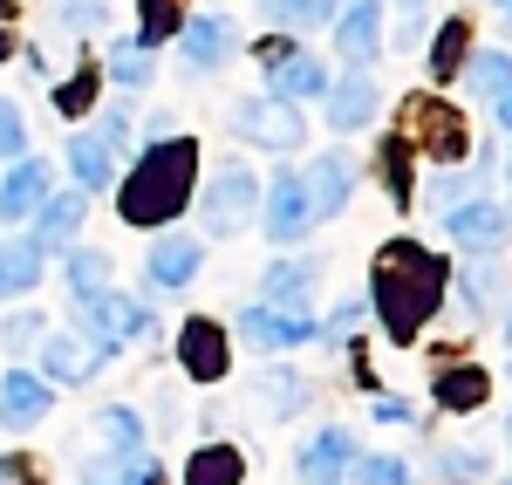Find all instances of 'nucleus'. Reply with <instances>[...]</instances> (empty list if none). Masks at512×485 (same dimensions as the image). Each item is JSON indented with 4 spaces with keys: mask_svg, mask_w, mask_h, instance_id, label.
Returning <instances> with one entry per match:
<instances>
[{
    "mask_svg": "<svg viewBox=\"0 0 512 485\" xmlns=\"http://www.w3.org/2000/svg\"><path fill=\"white\" fill-rule=\"evenodd\" d=\"M444 308V260L424 240H390L376 253V315L396 342H417V328Z\"/></svg>",
    "mask_w": 512,
    "mask_h": 485,
    "instance_id": "1",
    "label": "nucleus"
},
{
    "mask_svg": "<svg viewBox=\"0 0 512 485\" xmlns=\"http://www.w3.org/2000/svg\"><path fill=\"white\" fill-rule=\"evenodd\" d=\"M192 185H198V144L192 137H164L144 151V164L123 178V219L130 226H171L185 205H192Z\"/></svg>",
    "mask_w": 512,
    "mask_h": 485,
    "instance_id": "2",
    "label": "nucleus"
},
{
    "mask_svg": "<svg viewBox=\"0 0 512 485\" xmlns=\"http://www.w3.org/2000/svg\"><path fill=\"white\" fill-rule=\"evenodd\" d=\"M253 212H260V178L253 171H239V164H219L212 178H205V205H198V219H205V233H239V226H253Z\"/></svg>",
    "mask_w": 512,
    "mask_h": 485,
    "instance_id": "3",
    "label": "nucleus"
},
{
    "mask_svg": "<svg viewBox=\"0 0 512 485\" xmlns=\"http://www.w3.org/2000/svg\"><path fill=\"white\" fill-rule=\"evenodd\" d=\"M403 144H424L431 158L458 164L465 151H472V130H465V117H458L451 103H431V96H410V103H403Z\"/></svg>",
    "mask_w": 512,
    "mask_h": 485,
    "instance_id": "4",
    "label": "nucleus"
},
{
    "mask_svg": "<svg viewBox=\"0 0 512 485\" xmlns=\"http://www.w3.org/2000/svg\"><path fill=\"white\" fill-rule=\"evenodd\" d=\"M260 233L274 246H294L301 233H315V205H308V185L294 178V171H280L274 185H267V199H260Z\"/></svg>",
    "mask_w": 512,
    "mask_h": 485,
    "instance_id": "5",
    "label": "nucleus"
},
{
    "mask_svg": "<svg viewBox=\"0 0 512 485\" xmlns=\"http://www.w3.org/2000/svg\"><path fill=\"white\" fill-rule=\"evenodd\" d=\"M82 328H89V335H103V342H137V335H158L151 308H144V301H123V294H110V287L82 294Z\"/></svg>",
    "mask_w": 512,
    "mask_h": 485,
    "instance_id": "6",
    "label": "nucleus"
},
{
    "mask_svg": "<svg viewBox=\"0 0 512 485\" xmlns=\"http://www.w3.org/2000/svg\"><path fill=\"white\" fill-rule=\"evenodd\" d=\"M233 130L246 137V144H267V151H294L301 137H308V123L294 117L287 103H260V96H246V103H233Z\"/></svg>",
    "mask_w": 512,
    "mask_h": 485,
    "instance_id": "7",
    "label": "nucleus"
},
{
    "mask_svg": "<svg viewBox=\"0 0 512 485\" xmlns=\"http://www.w3.org/2000/svg\"><path fill=\"white\" fill-rule=\"evenodd\" d=\"M444 233L465 246V253H499L506 233H512V219H506V205H492V199H465V205H451Z\"/></svg>",
    "mask_w": 512,
    "mask_h": 485,
    "instance_id": "8",
    "label": "nucleus"
},
{
    "mask_svg": "<svg viewBox=\"0 0 512 485\" xmlns=\"http://www.w3.org/2000/svg\"><path fill=\"white\" fill-rule=\"evenodd\" d=\"M103 363H110V342H96V335H48L41 342V376L48 383H82Z\"/></svg>",
    "mask_w": 512,
    "mask_h": 485,
    "instance_id": "9",
    "label": "nucleus"
},
{
    "mask_svg": "<svg viewBox=\"0 0 512 485\" xmlns=\"http://www.w3.org/2000/svg\"><path fill=\"white\" fill-rule=\"evenodd\" d=\"M239 335H246L253 349H294V342H315L321 328H315V315H287V308L253 301V308L239 315Z\"/></svg>",
    "mask_w": 512,
    "mask_h": 485,
    "instance_id": "10",
    "label": "nucleus"
},
{
    "mask_svg": "<svg viewBox=\"0 0 512 485\" xmlns=\"http://www.w3.org/2000/svg\"><path fill=\"white\" fill-rule=\"evenodd\" d=\"M267 82H274L280 103H315V96H328V69H321L308 48H274Z\"/></svg>",
    "mask_w": 512,
    "mask_h": 485,
    "instance_id": "11",
    "label": "nucleus"
},
{
    "mask_svg": "<svg viewBox=\"0 0 512 485\" xmlns=\"http://www.w3.org/2000/svg\"><path fill=\"white\" fill-rule=\"evenodd\" d=\"M178 363H185V376H192V383H219V376H226V363H233V356H226V335L205 322V315H192V322H185V335H178Z\"/></svg>",
    "mask_w": 512,
    "mask_h": 485,
    "instance_id": "12",
    "label": "nucleus"
},
{
    "mask_svg": "<svg viewBox=\"0 0 512 485\" xmlns=\"http://www.w3.org/2000/svg\"><path fill=\"white\" fill-rule=\"evenodd\" d=\"M48 404H55V390H48L41 376H28V369H7V376H0V424H7V431L41 424Z\"/></svg>",
    "mask_w": 512,
    "mask_h": 485,
    "instance_id": "13",
    "label": "nucleus"
},
{
    "mask_svg": "<svg viewBox=\"0 0 512 485\" xmlns=\"http://www.w3.org/2000/svg\"><path fill=\"white\" fill-rule=\"evenodd\" d=\"M198 260H205V246H198L192 233H164V240L151 246V260H144V281L151 287H192Z\"/></svg>",
    "mask_w": 512,
    "mask_h": 485,
    "instance_id": "14",
    "label": "nucleus"
},
{
    "mask_svg": "<svg viewBox=\"0 0 512 485\" xmlns=\"http://www.w3.org/2000/svg\"><path fill=\"white\" fill-rule=\"evenodd\" d=\"M301 185H308L315 219H335V212L349 205V192H355V164L342 158V151H321V158H315V178H301Z\"/></svg>",
    "mask_w": 512,
    "mask_h": 485,
    "instance_id": "15",
    "label": "nucleus"
},
{
    "mask_svg": "<svg viewBox=\"0 0 512 485\" xmlns=\"http://www.w3.org/2000/svg\"><path fill=\"white\" fill-rule=\"evenodd\" d=\"M28 219H35V253L41 260H48V253H62V246H76V226H82V199L76 192H69V199H41L35 212H28Z\"/></svg>",
    "mask_w": 512,
    "mask_h": 485,
    "instance_id": "16",
    "label": "nucleus"
},
{
    "mask_svg": "<svg viewBox=\"0 0 512 485\" xmlns=\"http://www.w3.org/2000/svg\"><path fill=\"white\" fill-rule=\"evenodd\" d=\"M376 110V76L369 69H349L342 82H328V123L335 130H362Z\"/></svg>",
    "mask_w": 512,
    "mask_h": 485,
    "instance_id": "17",
    "label": "nucleus"
},
{
    "mask_svg": "<svg viewBox=\"0 0 512 485\" xmlns=\"http://www.w3.org/2000/svg\"><path fill=\"white\" fill-rule=\"evenodd\" d=\"M335 35H342V62L369 69V62H376V48H383V7H376V0H355Z\"/></svg>",
    "mask_w": 512,
    "mask_h": 485,
    "instance_id": "18",
    "label": "nucleus"
},
{
    "mask_svg": "<svg viewBox=\"0 0 512 485\" xmlns=\"http://www.w3.org/2000/svg\"><path fill=\"white\" fill-rule=\"evenodd\" d=\"M178 41H185V62H192V69H219V62L233 55V21H219V14L178 21Z\"/></svg>",
    "mask_w": 512,
    "mask_h": 485,
    "instance_id": "19",
    "label": "nucleus"
},
{
    "mask_svg": "<svg viewBox=\"0 0 512 485\" xmlns=\"http://www.w3.org/2000/svg\"><path fill=\"white\" fill-rule=\"evenodd\" d=\"M349 465H355V438H349V431H321L315 445L301 451V479H308V485H335Z\"/></svg>",
    "mask_w": 512,
    "mask_h": 485,
    "instance_id": "20",
    "label": "nucleus"
},
{
    "mask_svg": "<svg viewBox=\"0 0 512 485\" xmlns=\"http://www.w3.org/2000/svg\"><path fill=\"white\" fill-rule=\"evenodd\" d=\"M41 199H48V164L21 158L14 171H7V185H0V212H7V219H28Z\"/></svg>",
    "mask_w": 512,
    "mask_h": 485,
    "instance_id": "21",
    "label": "nucleus"
},
{
    "mask_svg": "<svg viewBox=\"0 0 512 485\" xmlns=\"http://www.w3.org/2000/svg\"><path fill=\"white\" fill-rule=\"evenodd\" d=\"M82 485H158V465L137 451H110V458H89L82 465Z\"/></svg>",
    "mask_w": 512,
    "mask_h": 485,
    "instance_id": "22",
    "label": "nucleus"
},
{
    "mask_svg": "<svg viewBox=\"0 0 512 485\" xmlns=\"http://www.w3.org/2000/svg\"><path fill=\"white\" fill-rule=\"evenodd\" d=\"M267 308H287V315H315V267H294L280 260L267 274Z\"/></svg>",
    "mask_w": 512,
    "mask_h": 485,
    "instance_id": "23",
    "label": "nucleus"
},
{
    "mask_svg": "<svg viewBox=\"0 0 512 485\" xmlns=\"http://www.w3.org/2000/svg\"><path fill=\"white\" fill-rule=\"evenodd\" d=\"M69 164H76V178L89 185V192H103V185H110V171H117V144L76 130V137H69Z\"/></svg>",
    "mask_w": 512,
    "mask_h": 485,
    "instance_id": "24",
    "label": "nucleus"
},
{
    "mask_svg": "<svg viewBox=\"0 0 512 485\" xmlns=\"http://www.w3.org/2000/svg\"><path fill=\"white\" fill-rule=\"evenodd\" d=\"M239 479H246V458H239L233 445H205L192 465H185V485H239Z\"/></svg>",
    "mask_w": 512,
    "mask_h": 485,
    "instance_id": "25",
    "label": "nucleus"
},
{
    "mask_svg": "<svg viewBox=\"0 0 512 485\" xmlns=\"http://www.w3.org/2000/svg\"><path fill=\"white\" fill-rule=\"evenodd\" d=\"M465 48H472V21H444L437 41H431V76L451 82L458 69H465Z\"/></svg>",
    "mask_w": 512,
    "mask_h": 485,
    "instance_id": "26",
    "label": "nucleus"
},
{
    "mask_svg": "<svg viewBox=\"0 0 512 485\" xmlns=\"http://www.w3.org/2000/svg\"><path fill=\"white\" fill-rule=\"evenodd\" d=\"M35 281H41V253L35 246H0V301L28 294Z\"/></svg>",
    "mask_w": 512,
    "mask_h": 485,
    "instance_id": "27",
    "label": "nucleus"
},
{
    "mask_svg": "<svg viewBox=\"0 0 512 485\" xmlns=\"http://www.w3.org/2000/svg\"><path fill=\"white\" fill-rule=\"evenodd\" d=\"M485 404V369H444L437 376V410H478Z\"/></svg>",
    "mask_w": 512,
    "mask_h": 485,
    "instance_id": "28",
    "label": "nucleus"
},
{
    "mask_svg": "<svg viewBox=\"0 0 512 485\" xmlns=\"http://www.w3.org/2000/svg\"><path fill=\"white\" fill-rule=\"evenodd\" d=\"M458 76L472 82L478 96H492V103H499V96L512 89V55H506V48H485V55H478L472 69H458Z\"/></svg>",
    "mask_w": 512,
    "mask_h": 485,
    "instance_id": "29",
    "label": "nucleus"
},
{
    "mask_svg": "<svg viewBox=\"0 0 512 485\" xmlns=\"http://www.w3.org/2000/svg\"><path fill=\"white\" fill-rule=\"evenodd\" d=\"M178 21H185V0H137V41H144V48H158L164 35H178Z\"/></svg>",
    "mask_w": 512,
    "mask_h": 485,
    "instance_id": "30",
    "label": "nucleus"
},
{
    "mask_svg": "<svg viewBox=\"0 0 512 485\" xmlns=\"http://www.w3.org/2000/svg\"><path fill=\"white\" fill-rule=\"evenodd\" d=\"M96 287H110V253H89V246H76L69 253V294H96Z\"/></svg>",
    "mask_w": 512,
    "mask_h": 485,
    "instance_id": "31",
    "label": "nucleus"
},
{
    "mask_svg": "<svg viewBox=\"0 0 512 485\" xmlns=\"http://www.w3.org/2000/svg\"><path fill=\"white\" fill-rule=\"evenodd\" d=\"M465 308H472V315H492V308H499V267L478 260V253H472V267H465Z\"/></svg>",
    "mask_w": 512,
    "mask_h": 485,
    "instance_id": "32",
    "label": "nucleus"
},
{
    "mask_svg": "<svg viewBox=\"0 0 512 485\" xmlns=\"http://www.w3.org/2000/svg\"><path fill=\"white\" fill-rule=\"evenodd\" d=\"M267 21H280V28H308V35H315V28L335 21V0H280Z\"/></svg>",
    "mask_w": 512,
    "mask_h": 485,
    "instance_id": "33",
    "label": "nucleus"
},
{
    "mask_svg": "<svg viewBox=\"0 0 512 485\" xmlns=\"http://www.w3.org/2000/svg\"><path fill=\"white\" fill-rule=\"evenodd\" d=\"M383 185H390L396 205L417 199V185H410V144H403V137H390V144H383Z\"/></svg>",
    "mask_w": 512,
    "mask_h": 485,
    "instance_id": "34",
    "label": "nucleus"
},
{
    "mask_svg": "<svg viewBox=\"0 0 512 485\" xmlns=\"http://www.w3.org/2000/svg\"><path fill=\"white\" fill-rule=\"evenodd\" d=\"M96 438H103L110 451H137L144 445V424H137L130 410H96Z\"/></svg>",
    "mask_w": 512,
    "mask_h": 485,
    "instance_id": "35",
    "label": "nucleus"
},
{
    "mask_svg": "<svg viewBox=\"0 0 512 485\" xmlns=\"http://www.w3.org/2000/svg\"><path fill=\"white\" fill-rule=\"evenodd\" d=\"M89 96H96V62H82L76 76L55 89V110H62V117H82V110H89Z\"/></svg>",
    "mask_w": 512,
    "mask_h": 485,
    "instance_id": "36",
    "label": "nucleus"
},
{
    "mask_svg": "<svg viewBox=\"0 0 512 485\" xmlns=\"http://www.w3.org/2000/svg\"><path fill=\"white\" fill-rule=\"evenodd\" d=\"M260 390H267V410H274V417H294V410H301V397H308V383H301V376H287V369H274Z\"/></svg>",
    "mask_w": 512,
    "mask_h": 485,
    "instance_id": "37",
    "label": "nucleus"
},
{
    "mask_svg": "<svg viewBox=\"0 0 512 485\" xmlns=\"http://www.w3.org/2000/svg\"><path fill=\"white\" fill-rule=\"evenodd\" d=\"M110 76L117 82H151V48H144V41H123L117 55H110Z\"/></svg>",
    "mask_w": 512,
    "mask_h": 485,
    "instance_id": "38",
    "label": "nucleus"
},
{
    "mask_svg": "<svg viewBox=\"0 0 512 485\" xmlns=\"http://www.w3.org/2000/svg\"><path fill=\"white\" fill-rule=\"evenodd\" d=\"M355 479L362 485H410V472L396 458H355Z\"/></svg>",
    "mask_w": 512,
    "mask_h": 485,
    "instance_id": "39",
    "label": "nucleus"
},
{
    "mask_svg": "<svg viewBox=\"0 0 512 485\" xmlns=\"http://www.w3.org/2000/svg\"><path fill=\"white\" fill-rule=\"evenodd\" d=\"M444 479H485V451H437Z\"/></svg>",
    "mask_w": 512,
    "mask_h": 485,
    "instance_id": "40",
    "label": "nucleus"
},
{
    "mask_svg": "<svg viewBox=\"0 0 512 485\" xmlns=\"http://www.w3.org/2000/svg\"><path fill=\"white\" fill-rule=\"evenodd\" d=\"M21 144H28V117L14 103H0V158H21Z\"/></svg>",
    "mask_w": 512,
    "mask_h": 485,
    "instance_id": "41",
    "label": "nucleus"
},
{
    "mask_svg": "<svg viewBox=\"0 0 512 485\" xmlns=\"http://www.w3.org/2000/svg\"><path fill=\"white\" fill-rule=\"evenodd\" d=\"M424 7H431V0H396V14H403V48L424 41Z\"/></svg>",
    "mask_w": 512,
    "mask_h": 485,
    "instance_id": "42",
    "label": "nucleus"
},
{
    "mask_svg": "<svg viewBox=\"0 0 512 485\" xmlns=\"http://www.w3.org/2000/svg\"><path fill=\"white\" fill-rule=\"evenodd\" d=\"M0 342H7V349H28V342H41V315H14Z\"/></svg>",
    "mask_w": 512,
    "mask_h": 485,
    "instance_id": "43",
    "label": "nucleus"
},
{
    "mask_svg": "<svg viewBox=\"0 0 512 485\" xmlns=\"http://www.w3.org/2000/svg\"><path fill=\"white\" fill-rule=\"evenodd\" d=\"M69 21L76 28H103V0H69Z\"/></svg>",
    "mask_w": 512,
    "mask_h": 485,
    "instance_id": "44",
    "label": "nucleus"
},
{
    "mask_svg": "<svg viewBox=\"0 0 512 485\" xmlns=\"http://www.w3.org/2000/svg\"><path fill=\"white\" fill-rule=\"evenodd\" d=\"M35 479V465H28V458H7V465H0V485H28Z\"/></svg>",
    "mask_w": 512,
    "mask_h": 485,
    "instance_id": "45",
    "label": "nucleus"
},
{
    "mask_svg": "<svg viewBox=\"0 0 512 485\" xmlns=\"http://www.w3.org/2000/svg\"><path fill=\"white\" fill-rule=\"evenodd\" d=\"M499 130H512V89L499 96Z\"/></svg>",
    "mask_w": 512,
    "mask_h": 485,
    "instance_id": "46",
    "label": "nucleus"
},
{
    "mask_svg": "<svg viewBox=\"0 0 512 485\" xmlns=\"http://www.w3.org/2000/svg\"><path fill=\"white\" fill-rule=\"evenodd\" d=\"M260 7H267V14H274V7H280V0H260Z\"/></svg>",
    "mask_w": 512,
    "mask_h": 485,
    "instance_id": "47",
    "label": "nucleus"
},
{
    "mask_svg": "<svg viewBox=\"0 0 512 485\" xmlns=\"http://www.w3.org/2000/svg\"><path fill=\"white\" fill-rule=\"evenodd\" d=\"M506 28H512V0H506Z\"/></svg>",
    "mask_w": 512,
    "mask_h": 485,
    "instance_id": "48",
    "label": "nucleus"
},
{
    "mask_svg": "<svg viewBox=\"0 0 512 485\" xmlns=\"http://www.w3.org/2000/svg\"><path fill=\"white\" fill-rule=\"evenodd\" d=\"M506 445H512V417H506Z\"/></svg>",
    "mask_w": 512,
    "mask_h": 485,
    "instance_id": "49",
    "label": "nucleus"
},
{
    "mask_svg": "<svg viewBox=\"0 0 512 485\" xmlns=\"http://www.w3.org/2000/svg\"><path fill=\"white\" fill-rule=\"evenodd\" d=\"M506 342H512V315H506Z\"/></svg>",
    "mask_w": 512,
    "mask_h": 485,
    "instance_id": "50",
    "label": "nucleus"
},
{
    "mask_svg": "<svg viewBox=\"0 0 512 485\" xmlns=\"http://www.w3.org/2000/svg\"><path fill=\"white\" fill-rule=\"evenodd\" d=\"M0 14H14V7H7V0H0Z\"/></svg>",
    "mask_w": 512,
    "mask_h": 485,
    "instance_id": "51",
    "label": "nucleus"
},
{
    "mask_svg": "<svg viewBox=\"0 0 512 485\" xmlns=\"http://www.w3.org/2000/svg\"><path fill=\"white\" fill-rule=\"evenodd\" d=\"M506 178H512V158H506Z\"/></svg>",
    "mask_w": 512,
    "mask_h": 485,
    "instance_id": "52",
    "label": "nucleus"
},
{
    "mask_svg": "<svg viewBox=\"0 0 512 485\" xmlns=\"http://www.w3.org/2000/svg\"><path fill=\"white\" fill-rule=\"evenodd\" d=\"M499 7H506V0H499Z\"/></svg>",
    "mask_w": 512,
    "mask_h": 485,
    "instance_id": "53",
    "label": "nucleus"
}]
</instances>
